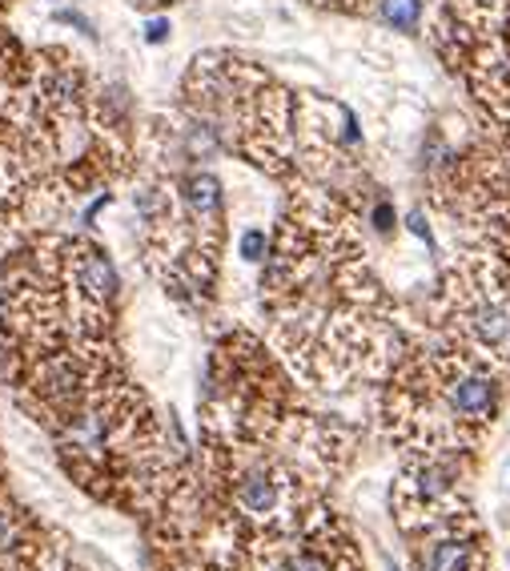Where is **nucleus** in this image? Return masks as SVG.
Returning a JSON list of instances; mask_svg holds the SVG:
<instances>
[{
    "label": "nucleus",
    "instance_id": "1",
    "mask_svg": "<svg viewBox=\"0 0 510 571\" xmlns=\"http://www.w3.org/2000/svg\"><path fill=\"white\" fill-rule=\"evenodd\" d=\"M450 407L462 414V419H487L494 411V382L487 374H459L450 382Z\"/></svg>",
    "mask_w": 510,
    "mask_h": 571
},
{
    "label": "nucleus",
    "instance_id": "2",
    "mask_svg": "<svg viewBox=\"0 0 510 571\" xmlns=\"http://www.w3.org/2000/svg\"><path fill=\"white\" fill-rule=\"evenodd\" d=\"M77 286H81L84 298H93V302H109V298L117 294L113 262H109L101 250H81V254H77Z\"/></svg>",
    "mask_w": 510,
    "mask_h": 571
},
{
    "label": "nucleus",
    "instance_id": "3",
    "mask_svg": "<svg viewBox=\"0 0 510 571\" xmlns=\"http://www.w3.org/2000/svg\"><path fill=\"white\" fill-rule=\"evenodd\" d=\"M470 330H474V339L487 350H502L510 342V310L502 307V302L482 298V302H474V310H470Z\"/></svg>",
    "mask_w": 510,
    "mask_h": 571
},
{
    "label": "nucleus",
    "instance_id": "4",
    "mask_svg": "<svg viewBox=\"0 0 510 571\" xmlns=\"http://www.w3.org/2000/svg\"><path fill=\"white\" fill-rule=\"evenodd\" d=\"M186 206L193 210L198 222L218 218L221 213V186L209 178V173H193V178H186Z\"/></svg>",
    "mask_w": 510,
    "mask_h": 571
},
{
    "label": "nucleus",
    "instance_id": "5",
    "mask_svg": "<svg viewBox=\"0 0 510 571\" xmlns=\"http://www.w3.org/2000/svg\"><path fill=\"white\" fill-rule=\"evenodd\" d=\"M238 499L250 515H270V511L278 508V479H270L266 471H258V475H250L238 487Z\"/></svg>",
    "mask_w": 510,
    "mask_h": 571
},
{
    "label": "nucleus",
    "instance_id": "6",
    "mask_svg": "<svg viewBox=\"0 0 510 571\" xmlns=\"http://www.w3.org/2000/svg\"><path fill=\"white\" fill-rule=\"evenodd\" d=\"M430 571H470V543L462 540H438L427 555Z\"/></svg>",
    "mask_w": 510,
    "mask_h": 571
},
{
    "label": "nucleus",
    "instance_id": "7",
    "mask_svg": "<svg viewBox=\"0 0 510 571\" xmlns=\"http://www.w3.org/2000/svg\"><path fill=\"white\" fill-rule=\"evenodd\" d=\"M378 17H382V24H390L398 32H414L422 24V0H382Z\"/></svg>",
    "mask_w": 510,
    "mask_h": 571
},
{
    "label": "nucleus",
    "instance_id": "8",
    "mask_svg": "<svg viewBox=\"0 0 510 571\" xmlns=\"http://www.w3.org/2000/svg\"><path fill=\"white\" fill-rule=\"evenodd\" d=\"M57 21H61V24H77V29H81L89 41L97 37V29L89 24V17H81V12H57Z\"/></svg>",
    "mask_w": 510,
    "mask_h": 571
},
{
    "label": "nucleus",
    "instance_id": "9",
    "mask_svg": "<svg viewBox=\"0 0 510 571\" xmlns=\"http://www.w3.org/2000/svg\"><path fill=\"white\" fill-rule=\"evenodd\" d=\"M241 250H246V258H261V250H266V233L250 230L241 238Z\"/></svg>",
    "mask_w": 510,
    "mask_h": 571
},
{
    "label": "nucleus",
    "instance_id": "10",
    "mask_svg": "<svg viewBox=\"0 0 510 571\" xmlns=\"http://www.w3.org/2000/svg\"><path fill=\"white\" fill-rule=\"evenodd\" d=\"M290 571H326V560H322V555H310V551H306V555L290 560Z\"/></svg>",
    "mask_w": 510,
    "mask_h": 571
},
{
    "label": "nucleus",
    "instance_id": "11",
    "mask_svg": "<svg viewBox=\"0 0 510 571\" xmlns=\"http://www.w3.org/2000/svg\"><path fill=\"white\" fill-rule=\"evenodd\" d=\"M166 37H169V21H149V32H146L149 44H161Z\"/></svg>",
    "mask_w": 510,
    "mask_h": 571
},
{
    "label": "nucleus",
    "instance_id": "12",
    "mask_svg": "<svg viewBox=\"0 0 510 571\" xmlns=\"http://www.w3.org/2000/svg\"><path fill=\"white\" fill-rule=\"evenodd\" d=\"M133 9H141V12H157L161 4H169V0H129Z\"/></svg>",
    "mask_w": 510,
    "mask_h": 571
},
{
    "label": "nucleus",
    "instance_id": "13",
    "mask_svg": "<svg viewBox=\"0 0 510 571\" xmlns=\"http://www.w3.org/2000/svg\"><path fill=\"white\" fill-rule=\"evenodd\" d=\"M0 4H4V0H0Z\"/></svg>",
    "mask_w": 510,
    "mask_h": 571
}]
</instances>
